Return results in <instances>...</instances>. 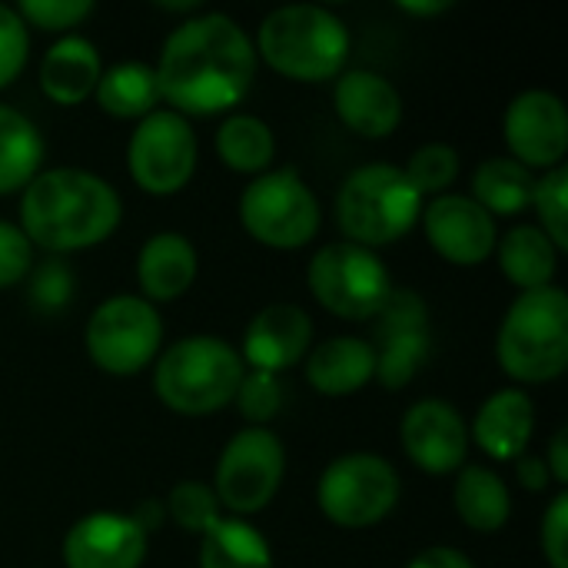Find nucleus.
Here are the masks:
<instances>
[{
    "mask_svg": "<svg viewBox=\"0 0 568 568\" xmlns=\"http://www.w3.org/2000/svg\"><path fill=\"white\" fill-rule=\"evenodd\" d=\"M160 100L180 116H216L243 103L256 77V47L226 13L183 20L156 60Z\"/></svg>",
    "mask_w": 568,
    "mask_h": 568,
    "instance_id": "1",
    "label": "nucleus"
},
{
    "mask_svg": "<svg viewBox=\"0 0 568 568\" xmlns=\"http://www.w3.org/2000/svg\"><path fill=\"white\" fill-rule=\"evenodd\" d=\"M123 220L120 193L80 166L40 170L20 190V230L33 250L77 253L100 246Z\"/></svg>",
    "mask_w": 568,
    "mask_h": 568,
    "instance_id": "2",
    "label": "nucleus"
},
{
    "mask_svg": "<svg viewBox=\"0 0 568 568\" xmlns=\"http://www.w3.org/2000/svg\"><path fill=\"white\" fill-rule=\"evenodd\" d=\"M256 60L296 83L336 80L349 60V27L320 3H290L263 17L256 30Z\"/></svg>",
    "mask_w": 568,
    "mask_h": 568,
    "instance_id": "3",
    "label": "nucleus"
},
{
    "mask_svg": "<svg viewBox=\"0 0 568 568\" xmlns=\"http://www.w3.org/2000/svg\"><path fill=\"white\" fill-rule=\"evenodd\" d=\"M496 359L513 383L542 386L568 366V296L562 286L519 293L503 316Z\"/></svg>",
    "mask_w": 568,
    "mask_h": 568,
    "instance_id": "4",
    "label": "nucleus"
},
{
    "mask_svg": "<svg viewBox=\"0 0 568 568\" xmlns=\"http://www.w3.org/2000/svg\"><path fill=\"white\" fill-rule=\"evenodd\" d=\"M246 366L220 336H183L156 356L153 393L180 416H210L233 403Z\"/></svg>",
    "mask_w": 568,
    "mask_h": 568,
    "instance_id": "5",
    "label": "nucleus"
},
{
    "mask_svg": "<svg viewBox=\"0 0 568 568\" xmlns=\"http://www.w3.org/2000/svg\"><path fill=\"white\" fill-rule=\"evenodd\" d=\"M423 196L406 180L403 166L366 163L353 170L336 193V223L346 243L379 250L399 243L423 216Z\"/></svg>",
    "mask_w": 568,
    "mask_h": 568,
    "instance_id": "6",
    "label": "nucleus"
},
{
    "mask_svg": "<svg viewBox=\"0 0 568 568\" xmlns=\"http://www.w3.org/2000/svg\"><path fill=\"white\" fill-rule=\"evenodd\" d=\"M240 223L266 250H303L316 240L323 210L310 183L293 166H276L250 180L240 193Z\"/></svg>",
    "mask_w": 568,
    "mask_h": 568,
    "instance_id": "7",
    "label": "nucleus"
},
{
    "mask_svg": "<svg viewBox=\"0 0 568 568\" xmlns=\"http://www.w3.org/2000/svg\"><path fill=\"white\" fill-rule=\"evenodd\" d=\"M306 283L313 300L339 320H376L393 296L386 263L356 243H326L313 253Z\"/></svg>",
    "mask_w": 568,
    "mask_h": 568,
    "instance_id": "8",
    "label": "nucleus"
},
{
    "mask_svg": "<svg viewBox=\"0 0 568 568\" xmlns=\"http://www.w3.org/2000/svg\"><path fill=\"white\" fill-rule=\"evenodd\" d=\"M90 363L106 376L143 373L163 346V320L153 303L133 293H116L103 300L83 329Z\"/></svg>",
    "mask_w": 568,
    "mask_h": 568,
    "instance_id": "9",
    "label": "nucleus"
},
{
    "mask_svg": "<svg viewBox=\"0 0 568 568\" xmlns=\"http://www.w3.org/2000/svg\"><path fill=\"white\" fill-rule=\"evenodd\" d=\"M399 473L389 459L376 453H346L323 469L316 506L339 529H369L399 506Z\"/></svg>",
    "mask_w": 568,
    "mask_h": 568,
    "instance_id": "10",
    "label": "nucleus"
},
{
    "mask_svg": "<svg viewBox=\"0 0 568 568\" xmlns=\"http://www.w3.org/2000/svg\"><path fill=\"white\" fill-rule=\"evenodd\" d=\"M286 476V449L283 439L266 426L240 429L220 453L213 473V493L223 509L236 519L263 513Z\"/></svg>",
    "mask_w": 568,
    "mask_h": 568,
    "instance_id": "11",
    "label": "nucleus"
},
{
    "mask_svg": "<svg viewBox=\"0 0 568 568\" xmlns=\"http://www.w3.org/2000/svg\"><path fill=\"white\" fill-rule=\"evenodd\" d=\"M196 133L190 120L173 110H153L143 116L126 143L130 176L150 196H173L186 190L196 173Z\"/></svg>",
    "mask_w": 568,
    "mask_h": 568,
    "instance_id": "12",
    "label": "nucleus"
},
{
    "mask_svg": "<svg viewBox=\"0 0 568 568\" xmlns=\"http://www.w3.org/2000/svg\"><path fill=\"white\" fill-rule=\"evenodd\" d=\"M503 136L509 156L526 170H556L568 153V113L559 93L526 90L519 93L503 116Z\"/></svg>",
    "mask_w": 568,
    "mask_h": 568,
    "instance_id": "13",
    "label": "nucleus"
},
{
    "mask_svg": "<svg viewBox=\"0 0 568 568\" xmlns=\"http://www.w3.org/2000/svg\"><path fill=\"white\" fill-rule=\"evenodd\" d=\"M376 379L386 389H403L416 379L429 359V310L419 293L393 290L389 303L376 316Z\"/></svg>",
    "mask_w": 568,
    "mask_h": 568,
    "instance_id": "14",
    "label": "nucleus"
},
{
    "mask_svg": "<svg viewBox=\"0 0 568 568\" xmlns=\"http://www.w3.org/2000/svg\"><path fill=\"white\" fill-rule=\"evenodd\" d=\"M423 233L429 246L453 266H479L496 253V220L463 193H443L423 203Z\"/></svg>",
    "mask_w": 568,
    "mask_h": 568,
    "instance_id": "15",
    "label": "nucleus"
},
{
    "mask_svg": "<svg viewBox=\"0 0 568 568\" xmlns=\"http://www.w3.org/2000/svg\"><path fill=\"white\" fill-rule=\"evenodd\" d=\"M399 443L413 466L429 476H453L469 456V423L446 399H419L399 423Z\"/></svg>",
    "mask_w": 568,
    "mask_h": 568,
    "instance_id": "16",
    "label": "nucleus"
},
{
    "mask_svg": "<svg viewBox=\"0 0 568 568\" xmlns=\"http://www.w3.org/2000/svg\"><path fill=\"white\" fill-rule=\"evenodd\" d=\"M150 536L133 516L90 513L63 536L67 568H140L146 562Z\"/></svg>",
    "mask_w": 568,
    "mask_h": 568,
    "instance_id": "17",
    "label": "nucleus"
},
{
    "mask_svg": "<svg viewBox=\"0 0 568 568\" xmlns=\"http://www.w3.org/2000/svg\"><path fill=\"white\" fill-rule=\"evenodd\" d=\"M313 349V320L296 303H273L260 310L243 333V366L260 373H283Z\"/></svg>",
    "mask_w": 568,
    "mask_h": 568,
    "instance_id": "18",
    "label": "nucleus"
},
{
    "mask_svg": "<svg viewBox=\"0 0 568 568\" xmlns=\"http://www.w3.org/2000/svg\"><path fill=\"white\" fill-rule=\"evenodd\" d=\"M333 106L339 123L363 140H386L403 123L399 90L376 70H343L333 87Z\"/></svg>",
    "mask_w": 568,
    "mask_h": 568,
    "instance_id": "19",
    "label": "nucleus"
},
{
    "mask_svg": "<svg viewBox=\"0 0 568 568\" xmlns=\"http://www.w3.org/2000/svg\"><path fill=\"white\" fill-rule=\"evenodd\" d=\"M532 433H536V406L529 393L516 386L493 393L479 406L469 426V436L476 439V446L499 463H516L519 456H526Z\"/></svg>",
    "mask_w": 568,
    "mask_h": 568,
    "instance_id": "20",
    "label": "nucleus"
},
{
    "mask_svg": "<svg viewBox=\"0 0 568 568\" xmlns=\"http://www.w3.org/2000/svg\"><path fill=\"white\" fill-rule=\"evenodd\" d=\"M200 270L196 246L173 230L153 233L136 253V283L146 303H173L180 300Z\"/></svg>",
    "mask_w": 568,
    "mask_h": 568,
    "instance_id": "21",
    "label": "nucleus"
},
{
    "mask_svg": "<svg viewBox=\"0 0 568 568\" xmlns=\"http://www.w3.org/2000/svg\"><path fill=\"white\" fill-rule=\"evenodd\" d=\"M100 73H103L100 50L87 37L63 33L43 53L37 80H40V90L47 100H53L57 106H77L93 97Z\"/></svg>",
    "mask_w": 568,
    "mask_h": 568,
    "instance_id": "22",
    "label": "nucleus"
},
{
    "mask_svg": "<svg viewBox=\"0 0 568 568\" xmlns=\"http://www.w3.org/2000/svg\"><path fill=\"white\" fill-rule=\"evenodd\" d=\"M376 379V349L369 339L333 336L306 353V383L320 396H353Z\"/></svg>",
    "mask_w": 568,
    "mask_h": 568,
    "instance_id": "23",
    "label": "nucleus"
},
{
    "mask_svg": "<svg viewBox=\"0 0 568 568\" xmlns=\"http://www.w3.org/2000/svg\"><path fill=\"white\" fill-rule=\"evenodd\" d=\"M453 506H456V516L463 519V526H469L479 536H493V532L506 529V523L513 516L509 486L503 483L499 473H493L486 466H463L456 473Z\"/></svg>",
    "mask_w": 568,
    "mask_h": 568,
    "instance_id": "24",
    "label": "nucleus"
},
{
    "mask_svg": "<svg viewBox=\"0 0 568 568\" xmlns=\"http://www.w3.org/2000/svg\"><path fill=\"white\" fill-rule=\"evenodd\" d=\"M499 270L503 276L519 286L523 293L552 286L556 270H559V250L539 226H513L499 243H496Z\"/></svg>",
    "mask_w": 568,
    "mask_h": 568,
    "instance_id": "25",
    "label": "nucleus"
},
{
    "mask_svg": "<svg viewBox=\"0 0 568 568\" xmlns=\"http://www.w3.org/2000/svg\"><path fill=\"white\" fill-rule=\"evenodd\" d=\"M100 110L116 120H143L160 103V83L156 70L140 60H123L100 73V83L93 90Z\"/></svg>",
    "mask_w": 568,
    "mask_h": 568,
    "instance_id": "26",
    "label": "nucleus"
},
{
    "mask_svg": "<svg viewBox=\"0 0 568 568\" xmlns=\"http://www.w3.org/2000/svg\"><path fill=\"white\" fill-rule=\"evenodd\" d=\"M536 173L516 163L513 156H489L473 173V200L496 220V216H516L532 206L536 193Z\"/></svg>",
    "mask_w": 568,
    "mask_h": 568,
    "instance_id": "27",
    "label": "nucleus"
},
{
    "mask_svg": "<svg viewBox=\"0 0 568 568\" xmlns=\"http://www.w3.org/2000/svg\"><path fill=\"white\" fill-rule=\"evenodd\" d=\"M43 163V136L37 123L0 103V196L20 193Z\"/></svg>",
    "mask_w": 568,
    "mask_h": 568,
    "instance_id": "28",
    "label": "nucleus"
},
{
    "mask_svg": "<svg viewBox=\"0 0 568 568\" xmlns=\"http://www.w3.org/2000/svg\"><path fill=\"white\" fill-rule=\"evenodd\" d=\"M213 143H216V156L233 173L260 176V173L273 170L276 136H273L270 123L260 120V116H253V113H230L220 123Z\"/></svg>",
    "mask_w": 568,
    "mask_h": 568,
    "instance_id": "29",
    "label": "nucleus"
},
{
    "mask_svg": "<svg viewBox=\"0 0 568 568\" xmlns=\"http://www.w3.org/2000/svg\"><path fill=\"white\" fill-rule=\"evenodd\" d=\"M200 568H273V549L246 519H220L200 536Z\"/></svg>",
    "mask_w": 568,
    "mask_h": 568,
    "instance_id": "30",
    "label": "nucleus"
},
{
    "mask_svg": "<svg viewBox=\"0 0 568 568\" xmlns=\"http://www.w3.org/2000/svg\"><path fill=\"white\" fill-rule=\"evenodd\" d=\"M459 166H463V160H459L456 146H449V143H426V146H419L409 156L403 173H406V180L416 186V193L423 200H436V196L449 193V186L459 176Z\"/></svg>",
    "mask_w": 568,
    "mask_h": 568,
    "instance_id": "31",
    "label": "nucleus"
},
{
    "mask_svg": "<svg viewBox=\"0 0 568 568\" xmlns=\"http://www.w3.org/2000/svg\"><path fill=\"white\" fill-rule=\"evenodd\" d=\"M163 513H166L183 532H190V536H203V532H210V529L223 519L220 499H216L213 486L196 483V479L176 483V486L170 489V496H166Z\"/></svg>",
    "mask_w": 568,
    "mask_h": 568,
    "instance_id": "32",
    "label": "nucleus"
},
{
    "mask_svg": "<svg viewBox=\"0 0 568 568\" xmlns=\"http://www.w3.org/2000/svg\"><path fill=\"white\" fill-rule=\"evenodd\" d=\"M532 210L539 213V230L552 240L559 253L568 250V170L566 163L556 170H546L536 180Z\"/></svg>",
    "mask_w": 568,
    "mask_h": 568,
    "instance_id": "33",
    "label": "nucleus"
},
{
    "mask_svg": "<svg viewBox=\"0 0 568 568\" xmlns=\"http://www.w3.org/2000/svg\"><path fill=\"white\" fill-rule=\"evenodd\" d=\"M240 416L253 426H266L283 409V383L273 373L246 369L240 379V389L233 396Z\"/></svg>",
    "mask_w": 568,
    "mask_h": 568,
    "instance_id": "34",
    "label": "nucleus"
},
{
    "mask_svg": "<svg viewBox=\"0 0 568 568\" xmlns=\"http://www.w3.org/2000/svg\"><path fill=\"white\" fill-rule=\"evenodd\" d=\"M27 30H43V33H67L80 27L87 17H93L90 0H23L13 7Z\"/></svg>",
    "mask_w": 568,
    "mask_h": 568,
    "instance_id": "35",
    "label": "nucleus"
},
{
    "mask_svg": "<svg viewBox=\"0 0 568 568\" xmlns=\"http://www.w3.org/2000/svg\"><path fill=\"white\" fill-rule=\"evenodd\" d=\"M27 57H30V30L13 7L0 3V90L23 73Z\"/></svg>",
    "mask_w": 568,
    "mask_h": 568,
    "instance_id": "36",
    "label": "nucleus"
},
{
    "mask_svg": "<svg viewBox=\"0 0 568 568\" xmlns=\"http://www.w3.org/2000/svg\"><path fill=\"white\" fill-rule=\"evenodd\" d=\"M33 270V246L17 223L0 220V290L17 286Z\"/></svg>",
    "mask_w": 568,
    "mask_h": 568,
    "instance_id": "37",
    "label": "nucleus"
},
{
    "mask_svg": "<svg viewBox=\"0 0 568 568\" xmlns=\"http://www.w3.org/2000/svg\"><path fill=\"white\" fill-rule=\"evenodd\" d=\"M73 296V276L63 263L47 260L37 266L33 283H30V303L43 313H57L60 306H67Z\"/></svg>",
    "mask_w": 568,
    "mask_h": 568,
    "instance_id": "38",
    "label": "nucleus"
},
{
    "mask_svg": "<svg viewBox=\"0 0 568 568\" xmlns=\"http://www.w3.org/2000/svg\"><path fill=\"white\" fill-rule=\"evenodd\" d=\"M539 542L549 568H568V493L559 489L556 499L549 503L542 526H539Z\"/></svg>",
    "mask_w": 568,
    "mask_h": 568,
    "instance_id": "39",
    "label": "nucleus"
},
{
    "mask_svg": "<svg viewBox=\"0 0 568 568\" xmlns=\"http://www.w3.org/2000/svg\"><path fill=\"white\" fill-rule=\"evenodd\" d=\"M406 568H476L473 559L453 546H433V549H423L413 562Z\"/></svg>",
    "mask_w": 568,
    "mask_h": 568,
    "instance_id": "40",
    "label": "nucleus"
},
{
    "mask_svg": "<svg viewBox=\"0 0 568 568\" xmlns=\"http://www.w3.org/2000/svg\"><path fill=\"white\" fill-rule=\"evenodd\" d=\"M516 479H519V486L529 489V493H542V489L552 483V476H549V469H546V459H542V456H532V453H526V456L516 459Z\"/></svg>",
    "mask_w": 568,
    "mask_h": 568,
    "instance_id": "41",
    "label": "nucleus"
},
{
    "mask_svg": "<svg viewBox=\"0 0 568 568\" xmlns=\"http://www.w3.org/2000/svg\"><path fill=\"white\" fill-rule=\"evenodd\" d=\"M542 459H546V469H549L552 483H556L559 489H566V483H568V429L566 426L552 436L549 453H546Z\"/></svg>",
    "mask_w": 568,
    "mask_h": 568,
    "instance_id": "42",
    "label": "nucleus"
},
{
    "mask_svg": "<svg viewBox=\"0 0 568 568\" xmlns=\"http://www.w3.org/2000/svg\"><path fill=\"white\" fill-rule=\"evenodd\" d=\"M453 7H456L453 0H399V10L409 17H439Z\"/></svg>",
    "mask_w": 568,
    "mask_h": 568,
    "instance_id": "43",
    "label": "nucleus"
}]
</instances>
